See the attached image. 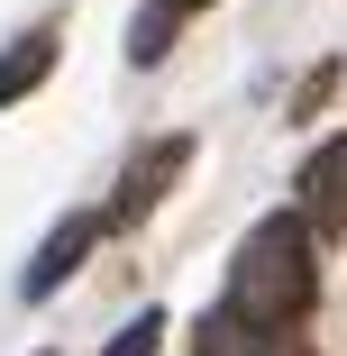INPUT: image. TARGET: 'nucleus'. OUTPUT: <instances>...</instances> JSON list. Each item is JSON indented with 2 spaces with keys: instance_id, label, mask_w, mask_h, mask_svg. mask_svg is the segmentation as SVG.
I'll return each instance as SVG.
<instances>
[{
  "instance_id": "6",
  "label": "nucleus",
  "mask_w": 347,
  "mask_h": 356,
  "mask_svg": "<svg viewBox=\"0 0 347 356\" xmlns=\"http://www.w3.org/2000/svg\"><path fill=\"white\" fill-rule=\"evenodd\" d=\"M46 74H55V37H46V28L10 37V46H0V110H10V101H28Z\"/></svg>"
},
{
  "instance_id": "8",
  "label": "nucleus",
  "mask_w": 347,
  "mask_h": 356,
  "mask_svg": "<svg viewBox=\"0 0 347 356\" xmlns=\"http://www.w3.org/2000/svg\"><path fill=\"white\" fill-rule=\"evenodd\" d=\"M156 347H165V320H156V311H147V320H128V329L110 338V356H156Z\"/></svg>"
},
{
  "instance_id": "1",
  "label": "nucleus",
  "mask_w": 347,
  "mask_h": 356,
  "mask_svg": "<svg viewBox=\"0 0 347 356\" xmlns=\"http://www.w3.org/2000/svg\"><path fill=\"white\" fill-rule=\"evenodd\" d=\"M320 293V274H311V220L302 210H274V220L247 229V247L229 256V311L256 320V329H293Z\"/></svg>"
},
{
  "instance_id": "3",
  "label": "nucleus",
  "mask_w": 347,
  "mask_h": 356,
  "mask_svg": "<svg viewBox=\"0 0 347 356\" xmlns=\"http://www.w3.org/2000/svg\"><path fill=\"white\" fill-rule=\"evenodd\" d=\"M183 165H192V137H183V128H174V137H156V147L128 165V183H119V201H110V220H137V210H156V201H165V183H174Z\"/></svg>"
},
{
  "instance_id": "5",
  "label": "nucleus",
  "mask_w": 347,
  "mask_h": 356,
  "mask_svg": "<svg viewBox=\"0 0 347 356\" xmlns=\"http://www.w3.org/2000/svg\"><path fill=\"white\" fill-rule=\"evenodd\" d=\"M302 210H311L320 229H338V238H347V137H329V147L302 165Z\"/></svg>"
},
{
  "instance_id": "2",
  "label": "nucleus",
  "mask_w": 347,
  "mask_h": 356,
  "mask_svg": "<svg viewBox=\"0 0 347 356\" xmlns=\"http://www.w3.org/2000/svg\"><path fill=\"white\" fill-rule=\"evenodd\" d=\"M92 247H101V210H74V220H55V229H46V247H37V256H28V274H19V293H28V302H46L55 283L92 256Z\"/></svg>"
},
{
  "instance_id": "4",
  "label": "nucleus",
  "mask_w": 347,
  "mask_h": 356,
  "mask_svg": "<svg viewBox=\"0 0 347 356\" xmlns=\"http://www.w3.org/2000/svg\"><path fill=\"white\" fill-rule=\"evenodd\" d=\"M192 356H302L293 347V329H256V320H238L229 302L192 329Z\"/></svg>"
},
{
  "instance_id": "7",
  "label": "nucleus",
  "mask_w": 347,
  "mask_h": 356,
  "mask_svg": "<svg viewBox=\"0 0 347 356\" xmlns=\"http://www.w3.org/2000/svg\"><path fill=\"white\" fill-rule=\"evenodd\" d=\"M174 0H147V10H137V28H128V64H156L165 46H174Z\"/></svg>"
},
{
  "instance_id": "9",
  "label": "nucleus",
  "mask_w": 347,
  "mask_h": 356,
  "mask_svg": "<svg viewBox=\"0 0 347 356\" xmlns=\"http://www.w3.org/2000/svg\"><path fill=\"white\" fill-rule=\"evenodd\" d=\"M174 10H211V0H174Z\"/></svg>"
}]
</instances>
